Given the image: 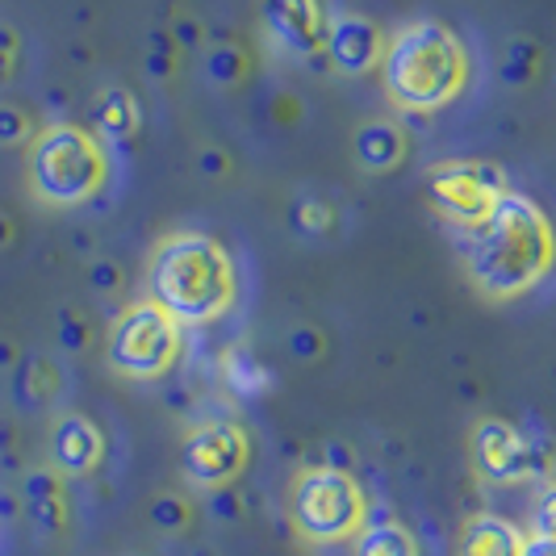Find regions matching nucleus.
<instances>
[{
	"instance_id": "obj_1",
	"label": "nucleus",
	"mask_w": 556,
	"mask_h": 556,
	"mask_svg": "<svg viewBox=\"0 0 556 556\" xmlns=\"http://www.w3.org/2000/svg\"><path fill=\"white\" fill-rule=\"evenodd\" d=\"M465 264L473 285L490 302H510L535 289L553 268V226L531 197L506 193L469 230Z\"/></svg>"
},
{
	"instance_id": "obj_2",
	"label": "nucleus",
	"mask_w": 556,
	"mask_h": 556,
	"mask_svg": "<svg viewBox=\"0 0 556 556\" xmlns=\"http://www.w3.org/2000/svg\"><path fill=\"white\" fill-rule=\"evenodd\" d=\"M151 302L164 306L180 327H205L235 306V260L230 251L197 230L167 235L151 255Z\"/></svg>"
},
{
	"instance_id": "obj_3",
	"label": "nucleus",
	"mask_w": 556,
	"mask_h": 556,
	"mask_svg": "<svg viewBox=\"0 0 556 556\" xmlns=\"http://www.w3.org/2000/svg\"><path fill=\"white\" fill-rule=\"evenodd\" d=\"M381 84L397 110L431 113L456 101L469 84V51L444 22H406L381 51Z\"/></svg>"
},
{
	"instance_id": "obj_4",
	"label": "nucleus",
	"mask_w": 556,
	"mask_h": 556,
	"mask_svg": "<svg viewBox=\"0 0 556 556\" xmlns=\"http://www.w3.org/2000/svg\"><path fill=\"white\" fill-rule=\"evenodd\" d=\"M26 180L29 193L42 205L72 210L105 189L110 155L97 139V130L76 126V122H51L29 139Z\"/></svg>"
},
{
	"instance_id": "obj_5",
	"label": "nucleus",
	"mask_w": 556,
	"mask_h": 556,
	"mask_svg": "<svg viewBox=\"0 0 556 556\" xmlns=\"http://www.w3.org/2000/svg\"><path fill=\"white\" fill-rule=\"evenodd\" d=\"M368 498L361 481L343 469L309 465L289 490V523L309 544H343L364 528Z\"/></svg>"
},
{
	"instance_id": "obj_6",
	"label": "nucleus",
	"mask_w": 556,
	"mask_h": 556,
	"mask_svg": "<svg viewBox=\"0 0 556 556\" xmlns=\"http://www.w3.org/2000/svg\"><path fill=\"white\" fill-rule=\"evenodd\" d=\"M180 352H185V327L151 298L130 302L110 323L105 356H110L113 372H122V377L155 381L180 361Z\"/></svg>"
},
{
	"instance_id": "obj_7",
	"label": "nucleus",
	"mask_w": 556,
	"mask_h": 556,
	"mask_svg": "<svg viewBox=\"0 0 556 556\" xmlns=\"http://www.w3.org/2000/svg\"><path fill=\"white\" fill-rule=\"evenodd\" d=\"M506 193V176L498 164L485 160H444L427 172V197L452 226L473 230L494 201Z\"/></svg>"
},
{
	"instance_id": "obj_8",
	"label": "nucleus",
	"mask_w": 556,
	"mask_h": 556,
	"mask_svg": "<svg viewBox=\"0 0 556 556\" xmlns=\"http://www.w3.org/2000/svg\"><path fill=\"white\" fill-rule=\"evenodd\" d=\"M248 456V431L239 422L214 418V422H201L189 431V440L180 447V473L197 490H218V485H230L243 473Z\"/></svg>"
},
{
	"instance_id": "obj_9",
	"label": "nucleus",
	"mask_w": 556,
	"mask_h": 556,
	"mask_svg": "<svg viewBox=\"0 0 556 556\" xmlns=\"http://www.w3.org/2000/svg\"><path fill=\"white\" fill-rule=\"evenodd\" d=\"M473 469L490 485H519L544 469V452L506 418H481L473 431Z\"/></svg>"
},
{
	"instance_id": "obj_10",
	"label": "nucleus",
	"mask_w": 556,
	"mask_h": 556,
	"mask_svg": "<svg viewBox=\"0 0 556 556\" xmlns=\"http://www.w3.org/2000/svg\"><path fill=\"white\" fill-rule=\"evenodd\" d=\"M260 17H264V29L289 55H323V38H327V22H331L323 0H264Z\"/></svg>"
},
{
	"instance_id": "obj_11",
	"label": "nucleus",
	"mask_w": 556,
	"mask_h": 556,
	"mask_svg": "<svg viewBox=\"0 0 556 556\" xmlns=\"http://www.w3.org/2000/svg\"><path fill=\"white\" fill-rule=\"evenodd\" d=\"M381 51H386V34L372 26L368 17H356V13H343L327 22V38H323V55L331 63L339 76H364L381 63Z\"/></svg>"
},
{
	"instance_id": "obj_12",
	"label": "nucleus",
	"mask_w": 556,
	"mask_h": 556,
	"mask_svg": "<svg viewBox=\"0 0 556 556\" xmlns=\"http://www.w3.org/2000/svg\"><path fill=\"white\" fill-rule=\"evenodd\" d=\"M105 460V435L88 415H59L51 435V469L59 477H88Z\"/></svg>"
},
{
	"instance_id": "obj_13",
	"label": "nucleus",
	"mask_w": 556,
	"mask_h": 556,
	"mask_svg": "<svg viewBox=\"0 0 556 556\" xmlns=\"http://www.w3.org/2000/svg\"><path fill=\"white\" fill-rule=\"evenodd\" d=\"M22 510L42 535H59L67 528V498H63V477L55 469H29L22 477Z\"/></svg>"
},
{
	"instance_id": "obj_14",
	"label": "nucleus",
	"mask_w": 556,
	"mask_h": 556,
	"mask_svg": "<svg viewBox=\"0 0 556 556\" xmlns=\"http://www.w3.org/2000/svg\"><path fill=\"white\" fill-rule=\"evenodd\" d=\"M523 544H528V531L519 528V523L481 510V515H473V519L465 523V531H460L456 556H519Z\"/></svg>"
},
{
	"instance_id": "obj_15",
	"label": "nucleus",
	"mask_w": 556,
	"mask_h": 556,
	"mask_svg": "<svg viewBox=\"0 0 556 556\" xmlns=\"http://www.w3.org/2000/svg\"><path fill=\"white\" fill-rule=\"evenodd\" d=\"M352 151H356V164L364 172H393L406 160V135L397 122H368L356 130Z\"/></svg>"
},
{
	"instance_id": "obj_16",
	"label": "nucleus",
	"mask_w": 556,
	"mask_h": 556,
	"mask_svg": "<svg viewBox=\"0 0 556 556\" xmlns=\"http://www.w3.org/2000/svg\"><path fill=\"white\" fill-rule=\"evenodd\" d=\"M352 540L356 556H422L415 531L402 528L390 515H364V528Z\"/></svg>"
},
{
	"instance_id": "obj_17",
	"label": "nucleus",
	"mask_w": 556,
	"mask_h": 556,
	"mask_svg": "<svg viewBox=\"0 0 556 556\" xmlns=\"http://www.w3.org/2000/svg\"><path fill=\"white\" fill-rule=\"evenodd\" d=\"M92 126L113 142L135 139L142 130V110H139V101H135V92H130V88H105V92L97 97Z\"/></svg>"
},
{
	"instance_id": "obj_18",
	"label": "nucleus",
	"mask_w": 556,
	"mask_h": 556,
	"mask_svg": "<svg viewBox=\"0 0 556 556\" xmlns=\"http://www.w3.org/2000/svg\"><path fill=\"white\" fill-rule=\"evenodd\" d=\"M59 390V368L47 356H29V361H17V372H13V393L22 406H42L51 393Z\"/></svg>"
},
{
	"instance_id": "obj_19",
	"label": "nucleus",
	"mask_w": 556,
	"mask_h": 556,
	"mask_svg": "<svg viewBox=\"0 0 556 556\" xmlns=\"http://www.w3.org/2000/svg\"><path fill=\"white\" fill-rule=\"evenodd\" d=\"M223 377L239 397H264V393L277 386L273 372L255 361V356H248L243 348H235V352H226L223 356Z\"/></svg>"
},
{
	"instance_id": "obj_20",
	"label": "nucleus",
	"mask_w": 556,
	"mask_h": 556,
	"mask_svg": "<svg viewBox=\"0 0 556 556\" xmlns=\"http://www.w3.org/2000/svg\"><path fill=\"white\" fill-rule=\"evenodd\" d=\"M205 72H210L214 84H239L243 72H248V55H243L235 42H218V47H210V55H205Z\"/></svg>"
},
{
	"instance_id": "obj_21",
	"label": "nucleus",
	"mask_w": 556,
	"mask_h": 556,
	"mask_svg": "<svg viewBox=\"0 0 556 556\" xmlns=\"http://www.w3.org/2000/svg\"><path fill=\"white\" fill-rule=\"evenodd\" d=\"M535 67H540V51H535V42L531 38H515L510 47H506V63H502V80L506 84H528L535 76Z\"/></svg>"
},
{
	"instance_id": "obj_22",
	"label": "nucleus",
	"mask_w": 556,
	"mask_h": 556,
	"mask_svg": "<svg viewBox=\"0 0 556 556\" xmlns=\"http://www.w3.org/2000/svg\"><path fill=\"white\" fill-rule=\"evenodd\" d=\"M289 218H293V226H298L302 235H327V230H331V210H327V201H318V197H298L293 210H289Z\"/></svg>"
},
{
	"instance_id": "obj_23",
	"label": "nucleus",
	"mask_w": 556,
	"mask_h": 556,
	"mask_svg": "<svg viewBox=\"0 0 556 556\" xmlns=\"http://www.w3.org/2000/svg\"><path fill=\"white\" fill-rule=\"evenodd\" d=\"M189 502L176 498V494H160V498L151 502V523L160 531H185L189 528Z\"/></svg>"
},
{
	"instance_id": "obj_24",
	"label": "nucleus",
	"mask_w": 556,
	"mask_h": 556,
	"mask_svg": "<svg viewBox=\"0 0 556 556\" xmlns=\"http://www.w3.org/2000/svg\"><path fill=\"white\" fill-rule=\"evenodd\" d=\"M55 334L67 352H84V348H88V323H84L72 306L55 309Z\"/></svg>"
},
{
	"instance_id": "obj_25",
	"label": "nucleus",
	"mask_w": 556,
	"mask_h": 556,
	"mask_svg": "<svg viewBox=\"0 0 556 556\" xmlns=\"http://www.w3.org/2000/svg\"><path fill=\"white\" fill-rule=\"evenodd\" d=\"M147 72H151V80H167L172 76V38H167L164 29L147 34Z\"/></svg>"
},
{
	"instance_id": "obj_26",
	"label": "nucleus",
	"mask_w": 556,
	"mask_h": 556,
	"mask_svg": "<svg viewBox=\"0 0 556 556\" xmlns=\"http://www.w3.org/2000/svg\"><path fill=\"white\" fill-rule=\"evenodd\" d=\"M29 139V117L17 105L0 101V147H22Z\"/></svg>"
},
{
	"instance_id": "obj_27",
	"label": "nucleus",
	"mask_w": 556,
	"mask_h": 556,
	"mask_svg": "<svg viewBox=\"0 0 556 556\" xmlns=\"http://www.w3.org/2000/svg\"><path fill=\"white\" fill-rule=\"evenodd\" d=\"M289 352H293L302 364L318 361V356H323V331H309V327L289 331Z\"/></svg>"
},
{
	"instance_id": "obj_28",
	"label": "nucleus",
	"mask_w": 556,
	"mask_h": 556,
	"mask_svg": "<svg viewBox=\"0 0 556 556\" xmlns=\"http://www.w3.org/2000/svg\"><path fill=\"white\" fill-rule=\"evenodd\" d=\"M88 289H92V293H113V289H122V268L110 264V260L88 264Z\"/></svg>"
},
{
	"instance_id": "obj_29",
	"label": "nucleus",
	"mask_w": 556,
	"mask_h": 556,
	"mask_svg": "<svg viewBox=\"0 0 556 556\" xmlns=\"http://www.w3.org/2000/svg\"><path fill=\"white\" fill-rule=\"evenodd\" d=\"M239 510H243V502H239V494H235L230 485H218V490H210V515H214V519H223V523H235V519H239Z\"/></svg>"
},
{
	"instance_id": "obj_30",
	"label": "nucleus",
	"mask_w": 556,
	"mask_h": 556,
	"mask_svg": "<svg viewBox=\"0 0 556 556\" xmlns=\"http://www.w3.org/2000/svg\"><path fill=\"white\" fill-rule=\"evenodd\" d=\"M17 55H22V38H17L9 26H0V84L13 80V72H17Z\"/></svg>"
},
{
	"instance_id": "obj_31",
	"label": "nucleus",
	"mask_w": 556,
	"mask_h": 556,
	"mask_svg": "<svg viewBox=\"0 0 556 556\" xmlns=\"http://www.w3.org/2000/svg\"><path fill=\"white\" fill-rule=\"evenodd\" d=\"M197 164H201V172H205V176H226L230 160H226V151H218V147H201Z\"/></svg>"
},
{
	"instance_id": "obj_32",
	"label": "nucleus",
	"mask_w": 556,
	"mask_h": 556,
	"mask_svg": "<svg viewBox=\"0 0 556 556\" xmlns=\"http://www.w3.org/2000/svg\"><path fill=\"white\" fill-rule=\"evenodd\" d=\"M553 506H556V494L544 490V494H540V506H535V535H553Z\"/></svg>"
},
{
	"instance_id": "obj_33",
	"label": "nucleus",
	"mask_w": 556,
	"mask_h": 556,
	"mask_svg": "<svg viewBox=\"0 0 556 556\" xmlns=\"http://www.w3.org/2000/svg\"><path fill=\"white\" fill-rule=\"evenodd\" d=\"M519 556H556V540H553V535H535V531H531L528 544H523V553H519Z\"/></svg>"
},
{
	"instance_id": "obj_34",
	"label": "nucleus",
	"mask_w": 556,
	"mask_h": 556,
	"mask_svg": "<svg viewBox=\"0 0 556 556\" xmlns=\"http://www.w3.org/2000/svg\"><path fill=\"white\" fill-rule=\"evenodd\" d=\"M323 465H327V469H343V473H348L352 456H348V447H343V444H327V447H323Z\"/></svg>"
},
{
	"instance_id": "obj_35",
	"label": "nucleus",
	"mask_w": 556,
	"mask_h": 556,
	"mask_svg": "<svg viewBox=\"0 0 556 556\" xmlns=\"http://www.w3.org/2000/svg\"><path fill=\"white\" fill-rule=\"evenodd\" d=\"M176 42H180V47H197V42H201V26H197L193 17H180V22H176Z\"/></svg>"
},
{
	"instance_id": "obj_36",
	"label": "nucleus",
	"mask_w": 556,
	"mask_h": 556,
	"mask_svg": "<svg viewBox=\"0 0 556 556\" xmlns=\"http://www.w3.org/2000/svg\"><path fill=\"white\" fill-rule=\"evenodd\" d=\"M9 239H13V223H9V218H4V214H0V248H4V243H9Z\"/></svg>"
},
{
	"instance_id": "obj_37",
	"label": "nucleus",
	"mask_w": 556,
	"mask_h": 556,
	"mask_svg": "<svg viewBox=\"0 0 556 556\" xmlns=\"http://www.w3.org/2000/svg\"><path fill=\"white\" fill-rule=\"evenodd\" d=\"M4 364H13V348H9V343H0V368H4Z\"/></svg>"
}]
</instances>
